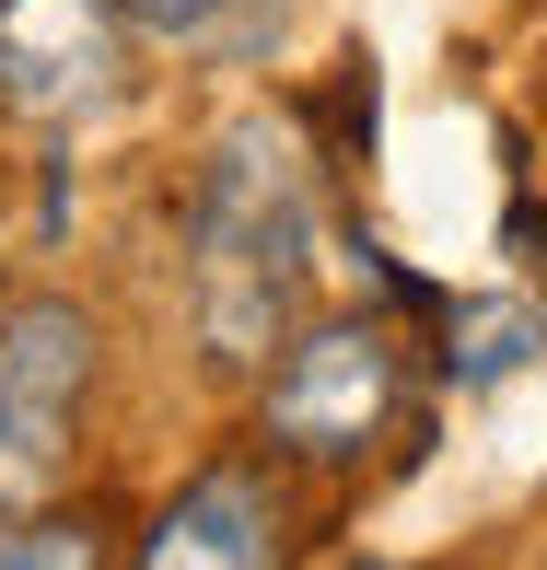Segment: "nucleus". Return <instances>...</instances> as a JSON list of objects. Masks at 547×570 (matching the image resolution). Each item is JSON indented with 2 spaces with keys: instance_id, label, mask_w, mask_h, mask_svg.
I'll list each match as a JSON object with an SVG mask.
<instances>
[{
  "instance_id": "obj_3",
  "label": "nucleus",
  "mask_w": 547,
  "mask_h": 570,
  "mask_svg": "<svg viewBox=\"0 0 547 570\" xmlns=\"http://www.w3.org/2000/svg\"><path fill=\"white\" fill-rule=\"evenodd\" d=\"M94 396V315L82 303H12L0 315V512L36 501L70 465V420Z\"/></svg>"
},
{
  "instance_id": "obj_1",
  "label": "nucleus",
  "mask_w": 547,
  "mask_h": 570,
  "mask_svg": "<svg viewBox=\"0 0 547 570\" xmlns=\"http://www.w3.org/2000/svg\"><path fill=\"white\" fill-rule=\"evenodd\" d=\"M187 256H198V326L222 361L292 338L303 268H315V187H303V140L280 117H233L211 140L187 198Z\"/></svg>"
},
{
  "instance_id": "obj_2",
  "label": "nucleus",
  "mask_w": 547,
  "mask_h": 570,
  "mask_svg": "<svg viewBox=\"0 0 547 570\" xmlns=\"http://www.w3.org/2000/svg\"><path fill=\"white\" fill-rule=\"evenodd\" d=\"M384 420H397V338L373 315H315L303 338H280V373H268V443L280 454L350 465Z\"/></svg>"
},
{
  "instance_id": "obj_6",
  "label": "nucleus",
  "mask_w": 547,
  "mask_h": 570,
  "mask_svg": "<svg viewBox=\"0 0 547 570\" xmlns=\"http://www.w3.org/2000/svg\"><path fill=\"white\" fill-rule=\"evenodd\" d=\"M0 570H106L94 512H0Z\"/></svg>"
},
{
  "instance_id": "obj_5",
  "label": "nucleus",
  "mask_w": 547,
  "mask_h": 570,
  "mask_svg": "<svg viewBox=\"0 0 547 570\" xmlns=\"http://www.w3.org/2000/svg\"><path fill=\"white\" fill-rule=\"evenodd\" d=\"M292 559V512L256 465H211L164 501V524L140 535V570H280Z\"/></svg>"
},
{
  "instance_id": "obj_4",
  "label": "nucleus",
  "mask_w": 547,
  "mask_h": 570,
  "mask_svg": "<svg viewBox=\"0 0 547 570\" xmlns=\"http://www.w3.org/2000/svg\"><path fill=\"white\" fill-rule=\"evenodd\" d=\"M128 59V0H0V106L70 117L117 82Z\"/></svg>"
},
{
  "instance_id": "obj_8",
  "label": "nucleus",
  "mask_w": 547,
  "mask_h": 570,
  "mask_svg": "<svg viewBox=\"0 0 547 570\" xmlns=\"http://www.w3.org/2000/svg\"><path fill=\"white\" fill-rule=\"evenodd\" d=\"M361 570H397V559H361Z\"/></svg>"
},
{
  "instance_id": "obj_7",
  "label": "nucleus",
  "mask_w": 547,
  "mask_h": 570,
  "mask_svg": "<svg viewBox=\"0 0 547 570\" xmlns=\"http://www.w3.org/2000/svg\"><path fill=\"white\" fill-rule=\"evenodd\" d=\"M256 0H128V36H175V47H211V36H233Z\"/></svg>"
}]
</instances>
